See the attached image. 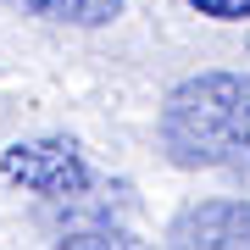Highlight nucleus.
Here are the masks:
<instances>
[{
    "mask_svg": "<svg viewBox=\"0 0 250 250\" xmlns=\"http://www.w3.org/2000/svg\"><path fill=\"white\" fill-rule=\"evenodd\" d=\"M156 134L178 167H250V72H195L172 83Z\"/></svg>",
    "mask_w": 250,
    "mask_h": 250,
    "instance_id": "nucleus-1",
    "label": "nucleus"
},
{
    "mask_svg": "<svg viewBox=\"0 0 250 250\" xmlns=\"http://www.w3.org/2000/svg\"><path fill=\"white\" fill-rule=\"evenodd\" d=\"M0 178L45 200H78L89 195V161L67 134H39L0 150Z\"/></svg>",
    "mask_w": 250,
    "mask_h": 250,
    "instance_id": "nucleus-2",
    "label": "nucleus"
},
{
    "mask_svg": "<svg viewBox=\"0 0 250 250\" xmlns=\"http://www.w3.org/2000/svg\"><path fill=\"white\" fill-rule=\"evenodd\" d=\"M167 250H250V200H195L172 217Z\"/></svg>",
    "mask_w": 250,
    "mask_h": 250,
    "instance_id": "nucleus-3",
    "label": "nucleus"
},
{
    "mask_svg": "<svg viewBox=\"0 0 250 250\" xmlns=\"http://www.w3.org/2000/svg\"><path fill=\"white\" fill-rule=\"evenodd\" d=\"M17 6L45 22H72V28H106L123 17V0H17Z\"/></svg>",
    "mask_w": 250,
    "mask_h": 250,
    "instance_id": "nucleus-4",
    "label": "nucleus"
},
{
    "mask_svg": "<svg viewBox=\"0 0 250 250\" xmlns=\"http://www.w3.org/2000/svg\"><path fill=\"white\" fill-rule=\"evenodd\" d=\"M56 250H150L139 233L117 228V223H89V228H72Z\"/></svg>",
    "mask_w": 250,
    "mask_h": 250,
    "instance_id": "nucleus-5",
    "label": "nucleus"
},
{
    "mask_svg": "<svg viewBox=\"0 0 250 250\" xmlns=\"http://www.w3.org/2000/svg\"><path fill=\"white\" fill-rule=\"evenodd\" d=\"M184 6H195L211 22H245L250 17V0H184Z\"/></svg>",
    "mask_w": 250,
    "mask_h": 250,
    "instance_id": "nucleus-6",
    "label": "nucleus"
},
{
    "mask_svg": "<svg viewBox=\"0 0 250 250\" xmlns=\"http://www.w3.org/2000/svg\"><path fill=\"white\" fill-rule=\"evenodd\" d=\"M245 50H250V45H245Z\"/></svg>",
    "mask_w": 250,
    "mask_h": 250,
    "instance_id": "nucleus-7",
    "label": "nucleus"
}]
</instances>
